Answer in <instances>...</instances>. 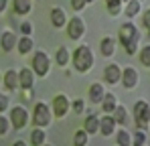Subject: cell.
I'll use <instances>...</instances> for the list:
<instances>
[{
	"label": "cell",
	"mask_w": 150,
	"mask_h": 146,
	"mask_svg": "<svg viewBox=\"0 0 150 146\" xmlns=\"http://www.w3.org/2000/svg\"><path fill=\"white\" fill-rule=\"evenodd\" d=\"M0 83H2V73H0Z\"/></svg>",
	"instance_id": "cell-39"
},
{
	"label": "cell",
	"mask_w": 150,
	"mask_h": 146,
	"mask_svg": "<svg viewBox=\"0 0 150 146\" xmlns=\"http://www.w3.org/2000/svg\"><path fill=\"white\" fill-rule=\"evenodd\" d=\"M69 108H73L75 114H83V110H85V103H83L81 99H75L73 103H69Z\"/></svg>",
	"instance_id": "cell-31"
},
{
	"label": "cell",
	"mask_w": 150,
	"mask_h": 146,
	"mask_svg": "<svg viewBox=\"0 0 150 146\" xmlns=\"http://www.w3.org/2000/svg\"><path fill=\"white\" fill-rule=\"evenodd\" d=\"M122 4H124L122 0H105V8L112 16H118L122 12Z\"/></svg>",
	"instance_id": "cell-26"
},
{
	"label": "cell",
	"mask_w": 150,
	"mask_h": 146,
	"mask_svg": "<svg viewBox=\"0 0 150 146\" xmlns=\"http://www.w3.org/2000/svg\"><path fill=\"white\" fill-rule=\"evenodd\" d=\"M73 67H75V71H79V73H85L93 67V53H91V49L87 45H81V47L75 49Z\"/></svg>",
	"instance_id": "cell-2"
},
{
	"label": "cell",
	"mask_w": 150,
	"mask_h": 146,
	"mask_svg": "<svg viewBox=\"0 0 150 146\" xmlns=\"http://www.w3.org/2000/svg\"><path fill=\"white\" fill-rule=\"evenodd\" d=\"M16 33H12V30H4L2 33V37H0V45H2V51H6V53H10L12 49L16 47Z\"/></svg>",
	"instance_id": "cell-12"
},
{
	"label": "cell",
	"mask_w": 150,
	"mask_h": 146,
	"mask_svg": "<svg viewBox=\"0 0 150 146\" xmlns=\"http://www.w3.org/2000/svg\"><path fill=\"white\" fill-rule=\"evenodd\" d=\"M146 142H148V138H146L144 130H138L136 136H134V142H132V144H134V146H142V144H146Z\"/></svg>",
	"instance_id": "cell-29"
},
{
	"label": "cell",
	"mask_w": 150,
	"mask_h": 146,
	"mask_svg": "<svg viewBox=\"0 0 150 146\" xmlns=\"http://www.w3.org/2000/svg\"><path fill=\"white\" fill-rule=\"evenodd\" d=\"M120 79H122L126 89H134L138 85V71L134 67H126L124 71H122V75H120Z\"/></svg>",
	"instance_id": "cell-9"
},
{
	"label": "cell",
	"mask_w": 150,
	"mask_h": 146,
	"mask_svg": "<svg viewBox=\"0 0 150 146\" xmlns=\"http://www.w3.org/2000/svg\"><path fill=\"white\" fill-rule=\"evenodd\" d=\"M2 81H4L6 89H10V91L18 89V73L14 71V69H8V71L4 73L2 75Z\"/></svg>",
	"instance_id": "cell-16"
},
{
	"label": "cell",
	"mask_w": 150,
	"mask_h": 146,
	"mask_svg": "<svg viewBox=\"0 0 150 146\" xmlns=\"http://www.w3.org/2000/svg\"><path fill=\"white\" fill-rule=\"evenodd\" d=\"M140 8H142V2L140 0H128L126 2V16L128 18H134L140 12Z\"/></svg>",
	"instance_id": "cell-24"
},
{
	"label": "cell",
	"mask_w": 150,
	"mask_h": 146,
	"mask_svg": "<svg viewBox=\"0 0 150 146\" xmlns=\"http://www.w3.org/2000/svg\"><path fill=\"white\" fill-rule=\"evenodd\" d=\"M83 130H85L87 134H96V132L100 130V118H98L93 112L85 118V122H83Z\"/></svg>",
	"instance_id": "cell-18"
},
{
	"label": "cell",
	"mask_w": 150,
	"mask_h": 146,
	"mask_svg": "<svg viewBox=\"0 0 150 146\" xmlns=\"http://www.w3.org/2000/svg\"><path fill=\"white\" fill-rule=\"evenodd\" d=\"M148 16H150V12H148V10H144V14H142V23H144V28H148V26H150V18H148Z\"/></svg>",
	"instance_id": "cell-36"
},
{
	"label": "cell",
	"mask_w": 150,
	"mask_h": 146,
	"mask_svg": "<svg viewBox=\"0 0 150 146\" xmlns=\"http://www.w3.org/2000/svg\"><path fill=\"white\" fill-rule=\"evenodd\" d=\"M73 142L79 144V146H85L87 144V132H85V130H77L75 136H73Z\"/></svg>",
	"instance_id": "cell-28"
},
{
	"label": "cell",
	"mask_w": 150,
	"mask_h": 146,
	"mask_svg": "<svg viewBox=\"0 0 150 146\" xmlns=\"http://www.w3.org/2000/svg\"><path fill=\"white\" fill-rule=\"evenodd\" d=\"M33 10V2L30 0H12V12L23 16V14H28Z\"/></svg>",
	"instance_id": "cell-17"
},
{
	"label": "cell",
	"mask_w": 150,
	"mask_h": 146,
	"mask_svg": "<svg viewBox=\"0 0 150 146\" xmlns=\"http://www.w3.org/2000/svg\"><path fill=\"white\" fill-rule=\"evenodd\" d=\"M10 124H12V128L14 130H23L26 126V122H28V112H26L23 106H14L12 110H10Z\"/></svg>",
	"instance_id": "cell-6"
},
{
	"label": "cell",
	"mask_w": 150,
	"mask_h": 146,
	"mask_svg": "<svg viewBox=\"0 0 150 146\" xmlns=\"http://www.w3.org/2000/svg\"><path fill=\"white\" fill-rule=\"evenodd\" d=\"M120 75H122V69H120L116 63H110V65L103 69V77H105V81H108L110 85L118 83V81H120Z\"/></svg>",
	"instance_id": "cell-13"
},
{
	"label": "cell",
	"mask_w": 150,
	"mask_h": 146,
	"mask_svg": "<svg viewBox=\"0 0 150 146\" xmlns=\"http://www.w3.org/2000/svg\"><path fill=\"white\" fill-rule=\"evenodd\" d=\"M67 112H69V99H67L65 94H59L55 97V101H53V114L57 118H65Z\"/></svg>",
	"instance_id": "cell-8"
},
{
	"label": "cell",
	"mask_w": 150,
	"mask_h": 146,
	"mask_svg": "<svg viewBox=\"0 0 150 146\" xmlns=\"http://www.w3.org/2000/svg\"><path fill=\"white\" fill-rule=\"evenodd\" d=\"M140 61H142V65L144 67H150V47H142V53H140Z\"/></svg>",
	"instance_id": "cell-30"
},
{
	"label": "cell",
	"mask_w": 150,
	"mask_h": 146,
	"mask_svg": "<svg viewBox=\"0 0 150 146\" xmlns=\"http://www.w3.org/2000/svg\"><path fill=\"white\" fill-rule=\"evenodd\" d=\"M134 122H136L138 130H148V122H150L148 101H136V106H134Z\"/></svg>",
	"instance_id": "cell-5"
},
{
	"label": "cell",
	"mask_w": 150,
	"mask_h": 146,
	"mask_svg": "<svg viewBox=\"0 0 150 146\" xmlns=\"http://www.w3.org/2000/svg\"><path fill=\"white\" fill-rule=\"evenodd\" d=\"M112 118H114V122H116L118 126H122V128H128L130 116H128V112H126L124 106H116V108H114V112H112Z\"/></svg>",
	"instance_id": "cell-14"
},
{
	"label": "cell",
	"mask_w": 150,
	"mask_h": 146,
	"mask_svg": "<svg viewBox=\"0 0 150 146\" xmlns=\"http://www.w3.org/2000/svg\"><path fill=\"white\" fill-rule=\"evenodd\" d=\"M85 2H87V4H91V2H96V0H85Z\"/></svg>",
	"instance_id": "cell-38"
},
{
	"label": "cell",
	"mask_w": 150,
	"mask_h": 146,
	"mask_svg": "<svg viewBox=\"0 0 150 146\" xmlns=\"http://www.w3.org/2000/svg\"><path fill=\"white\" fill-rule=\"evenodd\" d=\"M101 103V110H103V114H112L114 112V108L118 106V97L114 96V94H105L103 99L100 101Z\"/></svg>",
	"instance_id": "cell-20"
},
{
	"label": "cell",
	"mask_w": 150,
	"mask_h": 146,
	"mask_svg": "<svg viewBox=\"0 0 150 146\" xmlns=\"http://www.w3.org/2000/svg\"><path fill=\"white\" fill-rule=\"evenodd\" d=\"M100 49H101V55H103V57H112V55L116 53V39H112V37L101 39Z\"/></svg>",
	"instance_id": "cell-19"
},
{
	"label": "cell",
	"mask_w": 150,
	"mask_h": 146,
	"mask_svg": "<svg viewBox=\"0 0 150 146\" xmlns=\"http://www.w3.org/2000/svg\"><path fill=\"white\" fill-rule=\"evenodd\" d=\"M85 6H87V2H85V0H71V8L77 10V12H81Z\"/></svg>",
	"instance_id": "cell-34"
},
{
	"label": "cell",
	"mask_w": 150,
	"mask_h": 146,
	"mask_svg": "<svg viewBox=\"0 0 150 146\" xmlns=\"http://www.w3.org/2000/svg\"><path fill=\"white\" fill-rule=\"evenodd\" d=\"M6 6H8V0H0V14L6 10Z\"/></svg>",
	"instance_id": "cell-37"
},
{
	"label": "cell",
	"mask_w": 150,
	"mask_h": 146,
	"mask_svg": "<svg viewBox=\"0 0 150 146\" xmlns=\"http://www.w3.org/2000/svg\"><path fill=\"white\" fill-rule=\"evenodd\" d=\"M8 106H10V97L6 94H0V112H6Z\"/></svg>",
	"instance_id": "cell-33"
},
{
	"label": "cell",
	"mask_w": 150,
	"mask_h": 146,
	"mask_svg": "<svg viewBox=\"0 0 150 146\" xmlns=\"http://www.w3.org/2000/svg\"><path fill=\"white\" fill-rule=\"evenodd\" d=\"M105 96V91H103V87H101L100 83H93V85H89V99H91V103H100L101 99Z\"/></svg>",
	"instance_id": "cell-22"
},
{
	"label": "cell",
	"mask_w": 150,
	"mask_h": 146,
	"mask_svg": "<svg viewBox=\"0 0 150 146\" xmlns=\"http://www.w3.org/2000/svg\"><path fill=\"white\" fill-rule=\"evenodd\" d=\"M8 128H10V120L4 118V116H0V136H4L8 132Z\"/></svg>",
	"instance_id": "cell-32"
},
{
	"label": "cell",
	"mask_w": 150,
	"mask_h": 146,
	"mask_svg": "<svg viewBox=\"0 0 150 146\" xmlns=\"http://www.w3.org/2000/svg\"><path fill=\"white\" fill-rule=\"evenodd\" d=\"M21 33H23V35H30V33H33V24L28 23V21L21 23Z\"/></svg>",
	"instance_id": "cell-35"
},
{
	"label": "cell",
	"mask_w": 150,
	"mask_h": 146,
	"mask_svg": "<svg viewBox=\"0 0 150 146\" xmlns=\"http://www.w3.org/2000/svg\"><path fill=\"white\" fill-rule=\"evenodd\" d=\"M51 24H53L55 28H61V26L67 24V14H65V10H63L61 6L51 8Z\"/></svg>",
	"instance_id": "cell-11"
},
{
	"label": "cell",
	"mask_w": 150,
	"mask_h": 146,
	"mask_svg": "<svg viewBox=\"0 0 150 146\" xmlns=\"http://www.w3.org/2000/svg\"><path fill=\"white\" fill-rule=\"evenodd\" d=\"M33 85H35V71L28 69V67H23V69L18 71V87H23V89H33Z\"/></svg>",
	"instance_id": "cell-10"
},
{
	"label": "cell",
	"mask_w": 150,
	"mask_h": 146,
	"mask_svg": "<svg viewBox=\"0 0 150 146\" xmlns=\"http://www.w3.org/2000/svg\"><path fill=\"white\" fill-rule=\"evenodd\" d=\"M33 67V71H35V75H39V77H45V75H49L51 71V59L49 55L45 53V51H37L35 55H33V63H30Z\"/></svg>",
	"instance_id": "cell-4"
},
{
	"label": "cell",
	"mask_w": 150,
	"mask_h": 146,
	"mask_svg": "<svg viewBox=\"0 0 150 146\" xmlns=\"http://www.w3.org/2000/svg\"><path fill=\"white\" fill-rule=\"evenodd\" d=\"M16 47H18V53H21V55H26V53H30V51L35 49V43H33L30 35H25L21 41H16Z\"/></svg>",
	"instance_id": "cell-21"
},
{
	"label": "cell",
	"mask_w": 150,
	"mask_h": 146,
	"mask_svg": "<svg viewBox=\"0 0 150 146\" xmlns=\"http://www.w3.org/2000/svg\"><path fill=\"white\" fill-rule=\"evenodd\" d=\"M138 41H140V33L132 23H126L120 26V43L126 49L128 55H134L138 49Z\"/></svg>",
	"instance_id": "cell-1"
},
{
	"label": "cell",
	"mask_w": 150,
	"mask_h": 146,
	"mask_svg": "<svg viewBox=\"0 0 150 146\" xmlns=\"http://www.w3.org/2000/svg\"><path fill=\"white\" fill-rule=\"evenodd\" d=\"M45 140H47L45 130H41V128L37 126V130H33V134H30V144H33V146H41Z\"/></svg>",
	"instance_id": "cell-25"
},
{
	"label": "cell",
	"mask_w": 150,
	"mask_h": 146,
	"mask_svg": "<svg viewBox=\"0 0 150 146\" xmlns=\"http://www.w3.org/2000/svg\"><path fill=\"white\" fill-rule=\"evenodd\" d=\"M116 142H118L120 146H130V144H132V138H130V134H128V128H124V130L118 132Z\"/></svg>",
	"instance_id": "cell-27"
},
{
	"label": "cell",
	"mask_w": 150,
	"mask_h": 146,
	"mask_svg": "<svg viewBox=\"0 0 150 146\" xmlns=\"http://www.w3.org/2000/svg\"><path fill=\"white\" fill-rule=\"evenodd\" d=\"M69 49L67 47H59L57 49V53H55V61H57V65L59 67H65L67 63H69Z\"/></svg>",
	"instance_id": "cell-23"
},
{
	"label": "cell",
	"mask_w": 150,
	"mask_h": 146,
	"mask_svg": "<svg viewBox=\"0 0 150 146\" xmlns=\"http://www.w3.org/2000/svg\"><path fill=\"white\" fill-rule=\"evenodd\" d=\"M83 33H85V24H83V21H81L79 16H73V18L67 23V35H69V39L77 41V39L83 37Z\"/></svg>",
	"instance_id": "cell-7"
},
{
	"label": "cell",
	"mask_w": 150,
	"mask_h": 146,
	"mask_svg": "<svg viewBox=\"0 0 150 146\" xmlns=\"http://www.w3.org/2000/svg\"><path fill=\"white\" fill-rule=\"evenodd\" d=\"M122 2H128V0H122Z\"/></svg>",
	"instance_id": "cell-40"
},
{
	"label": "cell",
	"mask_w": 150,
	"mask_h": 146,
	"mask_svg": "<svg viewBox=\"0 0 150 146\" xmlns=\"http://www.w3.org/2000/svg\"><path fill=\"white\" fill-rule=\"evenodd\" d=\"M51 118H53V112L51 108L45 103V101H39L33 110V124L39 126V128H47L51 124Z\"/></svg>",
	"instance_id": "cell-3"
},
{
	"label": "cell",
	"mask_w": 150,
	"mask_h": 146,
	"mask_svg": "<svg viewBox=\"0 0 150 146\" xmlns=\"http://www.w3.org/2000/svg\"><path fill=\"white\" fill-rule=\"evenodd\" d=\"M114 130H116V122L112 118V114L100 118V130L98 132H101V136H110V134H114Z\"/></svg>",
	"instance_id": "cell-15"
}]
</instances>
